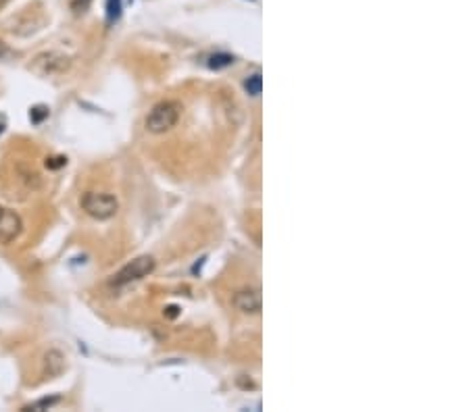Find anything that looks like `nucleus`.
<instances>
[{
    "label": "nucleus",
    "instance_id": "1",
    "mask_svg": "<svg viewBox=\"0 0 469 412\" xmlns=\"http://www.w3.org/2000/svg\"><path fill=\"white\" fill-rule=\"evenodd\" d=\"M182 105L178 100H163L159 105H154L146 117V129L150 133H167L169 129H173L182 117Z\"/></svg>",
    "mask_w": 469,
    "mask_h": 412
},
{
    "label": "nucleus",
    "instance_id": "2",
    "mask_svg": "<svg viewBox=\"0 0 469 412\" xmlns=\"http://www.w3.org/2000/svg\"><path fill=\"white\" fill-rule=\"evenodd\" d=\"M82 209L96 221H109L117 215L119 202L113 194L107 192H86L82 198Z\"/></svg>",
    "mask_w": 469,
    "mask_h": 412
},
{
    "label": "nucleus",
    "instance_id": "3",
    "mask_svg": "<svg viewBox=\"0 0 469 412\" xmlns=\"http://www.w3.org/2000/svg\"><path fill=\"white\" fill-rule=\"evenodd\" d=\"M154 267H156V263H154L152 256H148V254L138 256V259H134L132 263H128L125 267H121V269L113 275L111 285H113V287H125V285H130V283H136V281L148 277V275L154 271Z\"/></svg>",
    "mask_w": 469,
    "mask_h": 412
},
{
    "label": "nucleus",
    "instance_id": "4",
    "mask_svg": "<svg viewBox=\"0 0 469 412\" xmlns=\"http://www.w3.org/2000/svg\"><path fill=\"white\" fill-rule=\"evenodd\" d=\"M71 67V59L63 53H55V50H50V53H42L38 55L29 69L40 75V77H52V75H63L65 71H69Z\"/></svg>",
    "mask_w": 469,
    "mask_h": 412
},
{
    "label": "nucleus",
    "instance_id": "5",
    "mask_svg": "<svg viewBox=\"0 0 469 412\" xmlns=\"http://www.w3.org/2000/svg\"><path fill=\"white\" fill-rule=\"evenodd\" d=\"M23 231V221L21 217L11 211L5 209V206H0V244H13Z\"/></svg>",
    "mask_w": 469,
    "mask_h": 412
},
{
    "label": "nucleus",
    "instance_id": "6",
    "mask_svg": "<svg viewBox=\"0 0 469 412\" xmlns=\"http://www.w3.org/2000/svg\"><path fill=\"white\" fill-rule=\"evenodd\" d=\"M234 306H236V311H240L244 315H258L261 313V306H263V300H261V292L256 287H244V289L236 292Z\"/></svg>",
    "mask_w": 469,
    "mask_h": 412
},
{
    "label": "nucleus",
    "instance_id": "7",
    "mask_svg": "<svg viewBox=\"0 0 469 412\" xmlns=\"http://www.w3.org/2000/svg\"><path fill=\"white\" fill-rule=\"evenodd\" d=\"M67 371V356L61 350H48L44 354V373L50 379H57Z\"/></svg>",
    "mask_w": 469,
    "mask_h": 412
},
{
    "label": "nucleus",
    "instance_id": "8",
    "mask_svg": "<svg viewBox=\"0 0 469 412\" xmlns=\"http://www.w3.org/2000/svg\"><path fill=\"white\" fill-rule=\"evenodd\" d=\"M234 63H236V57H234V55H228V53H215V55L208 57V61H206L208 69H215V71L228 69V67H232Z\"/></svg>",
    "mask_w": 469,
    "mask_h": 412
},
{
    "label": "nucleus",
    "instance_id": "9",
    "mask_svg": "<svg viewBox=\"0 0 469 412\" xmlns=\"http://www.w3.org/2000/svg\"><path fill=\"white\" fill-rule=\"evenodd\" d=\"M244 90L248 92V96L261 94V90H263V75H261V71H254L252 75H248L244 79Z\"/></svg>",
    "mask_w": 469,
    "mask_h": 412
},
{
    "label": "nucleus",
    "instance_id": "10",
    "mask_svg": "<svg viewBox=\"0 0 469 412\" xmlns=\"http://www.w3.org/2000/svg\"><path fill=\"white\" fill-rule=\"evenodd\" d=\"M121 0H107V23L113 25L119 17H121Z\"/></svg>",
    "mask_w": 469,
    "mask_h": 412
},
{
    "label": "nucleus",
    "instance_id": "11",
    "mask_svg": "<svg viewBox=\"0 0 469 412\" xmlns=\"http://www.w3.org/2000/svg\"><path fill=\"white\" fill-rule=\"evenodd\" d=\"M59 402H61L59 396H55V398H42V400H38V402L25 406L23 410H48L50 406H55V404H59Z\"/></svg>",
    "mask_w": 469,
    "mask_h": 412
},
{
    "label": "nucleus",
    "instance_id": "12",
    "mask_svg": "<svg viewBox=\"0 0 469 412\" xmlns=\"http://www.w3.org/2000/svg\"><path fill=\"white\" fill-rule=\"evenodd\" d=\"M48 115H50V113H48V109H46V107H42V105H40V107H34V109L29 111V119H32V123H36V125H38V123H42Z\"/></svg>",
    "mask_w": 469,
    "mask_h": 412
},
{
    "label": "nucleus",
    "instance_id": "13",
    "mask_svg": "<svg viewBox=\"0 0 469 412\" xmlns=\"http://www.w3.org/2000/svg\"><path fill=\"white\" fill-rule=\"evenodd\" d=\"M90 3H92V0H69V7H71L73 13L80 15V13H86L88 11Z\"/></svg>",
    "mask_w": 469,
    "mask_h": 412
},
{
    "label": "nucleus",
    "instance_id": "14",
    "mask_svg": "<svg viewBox=\"0 0 469 412\" xmlns=\"http://www.w3.org/2000/svg\"><path fill=\"white\" fill-rule=\"evenodd\" d=\"M67 165V159L65 157H55V159H48L46 161V167L48 169H61V167H65Z\"/></svg>",
    "mask_w": 469,
    "mask_h": 412
},
{
    "label": "nucleus",
    "instance_id": "15",
    "mask_svg": "<svg viewBox=\"0 0 469 412\" xmlns=\"http://www.w3.org/2000/svg\"><path fill=\"white\" fill-rule=\"evenodd\" d=\"M11 57H13V50L5 42H0V61H7Z\"/></svg>",
    "mask_w": 469,
    "mask_h": 412
},
{
    "label": "nucleus",
    "instance_id": "16",
    "mask_svg": "<svg viewBox=\"0 0 469 412\" xmlns=\"http://www.w3.org/2000/svg\"><path fill=\"white\" fill-rule=\"evenodd\" d=\"M11 3V0H0V9H3V7H7Z\"/></svg>",
    "mask_w": 469,
    "mask_h": 412
},
{
    "label": "nucleus",
    "instance_id": "17",
    "mask_svg": "<svg viewBox=\"0 0 469 412\" xmlns=\"http://www.w3.org/2000/svg\"><path fill=\"white\" fill-rule=\"evenodd\" d=\"M5 131V123H0V133H3Z\"/></svg>",
    "mask_w": 469,
    "mask_h": 412
}]
</instances>
